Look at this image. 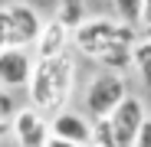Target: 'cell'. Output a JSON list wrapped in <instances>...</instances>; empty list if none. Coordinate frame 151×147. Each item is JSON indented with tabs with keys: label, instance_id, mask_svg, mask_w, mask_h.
Wrapping results in <instances>:
<instances>
[{
	"label": "cell",
	"instance_id": "6da1fadb",
	"mask_svg": "<svg viewBox=\"0 0 151 147\" xmlns=\"http://www.w3.org/2000/svg\"><path fill=\"white\" fill-rule=\"evenodd\" d=\"M72 85H76V62H72V56L36 62L33 79L27 85L30 108H36L40 114H59L66 98L72 95Z\"/></svg>",
	"mask_w": 151,
	"mask_h": 147
},
{
	"label": "cell",
	"instance_id": "ac0fdd59",
	"mask_svg": "<svg viewBox=\"0 0 151 147\" xmlns=\"http://www.w3.org/2000/svg\"><path fill=\"white\" fill-rule=\"evenodd\" d=\"M46 147H76V144H69V141H59V137H49V144Z\"/></svg>",
	"mask_w": 151,
	"mask_h": 147
},
{
	"label": "cell",
	"instance_id": "9a60e30c",
	"mask_svg": "<svg viewBox=\"0 0 151 147\" xmlns=\"http://www.w3.org/2000/svg\"><path fill=\"white\" fill-rule=\"evenodd\" d=\"M135 147H151V118L141 124V131H138V141H135Z\"/></svg>",
	"mask_w": 151,
	"mask_h": 147
},
{
	"label": "cell",
	"instance_id": "7a4b0ae2",
	"mask_svg": "<svg viewBox=\"0 0 151 147\" xmlns=\"http://www.w3.org/2000/svg\"><path fill=\"white\" fill-rule=\"evenodd\" d=\"M138 39H141V33L135 26H128V23H122V20H109V16H89L82 26L72 33V43L79 46L86 56H92L99 65L105 59H112V56H118V53L135 49Z\"/></svg>",
	"mask_w": 151,
	"mask_h": 147
},
{
	"label": "cell",
	"instance_id": "d6986e66",
	"mask_svg": "<svg viewBox=\"0 0 151 147\" xmlns=\"http://www.w3.org/2000/svg\"><path fill=\"white\" fill-rule=\"evenodd\" d=\"M141 39H151V26H148V30H141Z\"/></svg>",
	"mask_w": 151,
	"mask_h": 147
},
{
	"label": "cell",
	"instance_id": "8fae6325",
	"mask_svg": "<svg viewBox=\"0 0 151 147\" xmlns=\"http://www.w3.org/2000/svg\"><path fill=\"white\" fill-rule=\"evenodd\" d=\"M56 20H63L66 26L76 33L89 16H86V10H82V0H59V16H56Z\"/></svg>",
	"mask_w": 151,
	"mask_h": 147
},
{
	"label": "cell",
	"instance_id": "5bb4252c",
	"mask_svg": "<svg viewBox=\"0 0 151 147\" xmlns=\"http://www.w3.org/2000/svg\"><path fill=\"white\" fill-rule=\"evenodd\" d=\"M10 49V33H7V7H0V53Z\"/></svg>",
	"mask_w": 151,
	"mask_h": 147
},
{
	"label": "cell",
	"instance_id": "8992f818",
	"mask_svg": "<svg viewBox=\"0 0 151 147\" xmlns=\"http://www.w3.org/2000/svg\"><path fill=\"white\" fill-rule=\"evenodd\" d=\"M49 131H53V137L69 141L76 147H95V124H89V121L82 114H76V111L53 114L49 118Z\"/></svg>",
	"mask_w": 151,
	"mask_h": 147
},
{
	"label": "cell",
	"instance_id": "52a82bcc",
	"mask_svg": "<svg viewBox=\"0 0 151 147\" xmlns=\"http://www.w3.org/2000/svg\"><path fill=\"white\" fill-rule=\"evenodd\" d=\"M13 137L20 147H46L53 131H49V121L36 108H20L13 118Z\"/></svg>",
	"mask_w": 151,
	"mask_h": 147
},
{
	"label": "cell",
	"instance_id": "ba28073f",
	"mask_svg": "<svg viewBox=\"0 0 151 147\" xmlns=\"http://www.w3.org/2000/svg\"><path fill=\"white\" fill-rule=\"evenodd\" d=\"M33 69H36V62L30 59L27 49H4L0 53V88L10 92V88L30 85Z\"/></svg>",
	"mask_w": 151,
	"mask_h": 147
},
{
	"label": "cell",
	"instance_id": "7c38bea8",
	"mask_svg": "<svg viewBox=\"0 0 151 147\" xmlns=\"http://www.w3.org/2000/svg\"><path fill=\"white\" fill-rule=\"evenodd\" d=\"M115 4V13L122 23H128V26H141V13H145V0H112Z\"/></svg>",
	"mask_w": 151,
	"mask_h": 147
},
{
	"label": "cell",
	"instance_id": "e0dca14e",
	"mask_svg": "<svg viewBox=\"0 0 151 147\" xmlns=\"http://www.w3.org/2000/svg\"><path fill=\"white\" fill-rule=\"evenodd\" d=\"M10 134H13V121H0V144H4Z\"/></svg>",
	"mask_w": 151,
	"mask_h": 147
},
{
	"label": "cell",
	"instance_id": "4fadbf2b",
	"mask_svg": "<svg viewBox=\"0 0 151 147\" xmlns=\"http://www.w3.org/2000/svg\"><path fill=\"white\" fill-rule=\"evenodd\" d=\"M17 111H13V95L7 88H0V121H13Z\"/></svg>",
	"mask_w": 151,
	"mask_h": 147
},
{
	"label": "cell",
	"instance_id": "3957f363",
	"mask_svg": "<svg viewBox=\"0 0 151 147\" xmlns=\"http://www.w3.org/2000/svg\"><path fill=\"white\" fill-rule=\"evenodd\" d=\"M148 121L141 98L128 95L109 121H95V147H135L138 131Z\"/></svg>",
	"mask_w": 151,
	"mask_h": 147
},
{
	"label": "cell",
	"instance_id": "30bf717a",
	"mask_svg": "<svg viewBox=\"0 0 151 147\" xmlns=\"http://www.w3.org/2000/svg\"><path fill=\"white\" fill-rule=\"evenodd\" d=\"M132 69L141 75L145 92L151 98V39H138L135 43V49H132Z\"/></svg>",
	"mask_w": 151,
	"mask_h": 147
},
{
	"label": "cell",
	"instance_id": "277c9868",
	"mask_svg": "<svg viewBox=\"0 0 151 147\" xmlns=\"http://www.w3.org/2000/svg\"><path fill=\"white\" fill-rule=\"evenodd\" d=\"M125 98H128L125 75H118V72H99L86 88V108L95 121H109L122 108Z\"/></svg>",
	"mask_w": 151,
	"mask_h": 147
},
{
	"label": "cell",
	"instance_id": "9c48e42d",
	"mask_svg": "<svg viewBox=\"0 0 151 147\" xmlns=\"http://www.w3.org/2000/svg\"><path fill=\"white\" fill-rule=\"evenodd\" d=\"M72 43V30L66 26L63 20H46V26L36 39V62H46V59H59V56H69L66 49Z\"/></svg>",
	"mask_w": 151,
	"mask_h": 147
},
{
	"label": "cell",
	"instance_id": "5b68a950",
	"mask_svg": "<svg viewBox=\"0 0 151 147\" xmlns=\"http://www.w3.org/2000/svg\"><path fill=\"white\" fill-rule=\"evenodd\" d=\"M46 20L30 4H7V33H10V49H27L40 39Z\"/></svg>",
	"mask_w": 151,
	"mask_h": 147
},
{
	"label": "cell",
	"instance_id": "2e32d148",
	"mask_svg": "<svg viewBox=\"0 0 151 147\" xmlns=\"http://www.w3.org/2000/svg\"><path fill=\"white\" fill-rule=\"evenodd\" d=\"M151 26V0H145V13H141V26L138 30H148Z\"/></svg>",
	"mask_w": 151,
	"mask_h": 147
}]
</instances>
